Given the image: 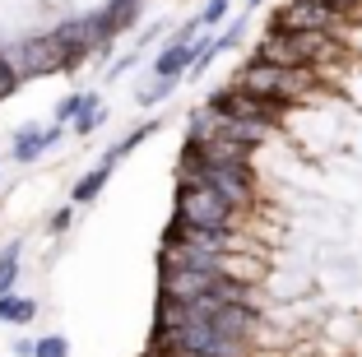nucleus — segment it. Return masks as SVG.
<instances>
[{"mask_svg":"<svg viewBox=\"0 0 362 357\" xmlns=\"http://www.w3.org/2000/svg\"><path fill=\"white\" fill-rule=\"evenodd\" d=\"M19 88H23V74H19V65L10 61V52L0 47V103H5V98H14Z\"/></svg>","mask_w":362,"mask_h":357,"instance_id":"9b49d317","label":"nucleus"},{"mask_svg":"<svg viewBox=\"0 0 362 357\" xmlns=\"http://www.w3.org/2000/svg\"><path fill=\"white\" fill-rule=\"evenodd\" d=\"M242 37H246V19H233V23H223V28H218V47H223V52L242 47Z\"/></svg>","mask_w":362,"mask_h":357,"instance_id":"dca6fc26","label":"nucleus"},{"mask_svg":"<svg viewBox=\"0 0 362 357\" xmlns=\"http://www.w3.org/2000/svg\"><path fill=\"white\" fill-rule=\"evenodd\" d=\"M65 130H70L65 121H52V126H37V121H28V126H19V130H14V139H10V163H37L47 148L61 144Z\"/></svg>","mask_w":362,"mask_h":357,"instance_id":"39448f33","label":"nucleus"},{"mask_svg":"<svg viewBox=\"0 0 362 357\" xmlns=\"http://www.w3.org/2000/svg\"><path fill=\"white\" fill-rule=\"evenodd\" d=\"M37 320V302L23 293H5L0 297V325H33Z\"/></svg>","mask_w":362,"mask_h":357,"instance_id":"1a4fd4ad","label":"nucleus"},{"mask_svg":"<svg viewBox=\"0 0 362 357\" xmlns=\"http://www.w3.org/2000/svg\"><path fill=\"white\" fill-rule=\"evenodd\" d=\"M117 163H121V158L112 153V148H107V153H103V163H93V168H88L84 177H79L75 186H70V204H79V209H84V204H93L98 195L107 190V181H112V172H117Z\"/></svg>","mask_w":362,"mask_h":357,"instance_id":"423d86ee","label":"nucleus"},{"mask_svg":"<svg viewBox=\"0 0 362 357\" xmlns=\"http://www.w3.org/2000/svg\"><path fill=\"white\" fill-rule=\"evenodd\" d=\"M172 213L181 223H195V228H251V218H256V213L237 209L233 200H223L218 190L200 186V181H186V177H177Z\"/></svg>","mask_w":362,"mask_h":357,"instance_id":"f03ea898","label":"nucleus"},{"mask_svg":"<svg viewBox=\"0 0 362 357\" xmlns=\"http://www.w3.org/2000/svg\"><path fill=\"white\" fill-rule=\"evenodd\" d=\"M37 357H70V339H65V334L37 339Z\"/></svg>","mask_w":362,"mask_h":357,"instance_id":"f3484780","label":"nucleus"},{"mask_svg":"<svg viewBox=\"0 0 362 357\" xmlns=\"http://www.w3.org/2000/svg\"><path fill=\"white\" fill-rule=\"evenodd\" d=\"M195 42H200V37H195ZM195 42L168 37V42L158 47V56H153V79H186V70H191V61H195Z\"/></svg>","mask_w":362,"mask_h":357,"instance_id":"0eeeda50","label":"nucleus"},{"mask_svg":"<svg viewBox=\"0 0 362 357\" xmlns=\"http://www.w3.org/2000/svg\"><path fill=\"white\" fill-rule=\"evenodd\" d=\"M139 56H144V47H135V52H126L121 61H112V70H107V74H112V79H117V74H126L130 65H139Z\"/></svg>","mask_w":362,"mask_h":357,"instance_id":"6ab92c4d","label":"nucleus"},{"mask_svg":"<svg viewBox=\"0 0 362 357\" xmlns=\"http://www.w3.org/2000/svg\"><path fill=\"white\" fill-rule=\"evenodd\" d=\"M75 209H79V204H61V209H56L52 218H47V232H52V237L70 232V223H75Z\"/></svg>","mask_w":362,"mask_h":357,"instance_id":"a211bd4d","label":"nucleus"},{"mask_svg":"<svg viewBox=\"0 0 362 357\" xmlns=\"http://www.w3.org/2000/svg\"><path fill=\"white\" fill-rule=\"evenodd\" d=\"M228 10H233V0H204V10H200V23H204V28H218V23H223L228 19Z\"/></svg>","mask_w":362,"mask_h":357,"instance_id":"4468645a","label":"nucleus"},{"mask_svg":"<svg viewBox=\"0 0 362 357\" xmlns=\"http://www.w3.org/2000/svg\"><path fill=\"white\" fill-rule=\"evenodd\" d=\"M103 121H107V107H103V98L88 88V93H84V107H79V116L70 121V130H75L79 139H88V135H98V130H103Z\"/></svg>","mask_w":362,"mask_h":357,"instance_id":"6e6552de","label":"nucleus"},{"mask_svg":"<svg viewBox=\"0 0 362 357\" xmlns=\"http://www.w3.org/2000/svg\"><path fill=\"white\" fill-rule=\"evenodd\" d=\"M5 52H10V61L19 65L23 79H42V74L70 70V61H65V47H61V37H56V33H33V37L5 47Z\"/></svg>","mask_w":362,"mask_h":357,"instance_id":"20e7f679","label":"nucleus"},{"mask_svg":"<svg viewBox=\"0 0 362 357\" xmlns=\"http://www.w3.org/2000/svg\"><path fill=\"white\" fill-rule=\"evenodd\" d=\"M19 251H23V242H10L0 251V297L14 293V283H19Z\"/></svg>","mask_w":362,"mask_h":357,"instance_id":"9d476101","label":"nucleus"},{"mask_svg":"<svg viewBox=\"0 0 362 357\" xmlns=\"http://www.w3.org/2000/svg\"><path fill=\"white\" fill-rule=\"evenodd\" d=\"M158 126H163V121H144V126H135V130H130L126 139H117V144H112V153H117V158H130V153H135V148L144 144V139H149V135H153Z\"/></svg>","mask_w":362,"mask_h":357,"instance_id":"f8f14e48","label":"nucleus"},{"mask_svg":"<svg viewBox=\"0 0 362 357\" xmlns=\"http://www.w3.org/2000/svg\"><path fill=\"white\" fill-rule=\"evenodd\" d=\"M233 84L246 88V93L265 98V103L284 107H311V103H325V74L320 70H293V65H269L260 56H246L242 70L233 74Z\"/></svg>","mask_w":362,"mask_h":357,"instance_id":"f257e3e1","label":"nucleus"},{"mask_svg":"<svg viewBox=\"0 0 362 357\" xmlns=\"http://www.w3.org/2000/svg\"><path fill=\"white\" fill-rule=\"evenodd\" d=\"M177 84H181V79H153L149 88H139V103H144V107H158V103H168V98L177 93Z\"/></svg>","mask_w":362,"mask_h":357,"instance_id":"ddd939ff","label":"nucleus"},{"mask_svg":"<svg viewBox=\"0 0 362 357\" xmlns=\"http://www.w3.org/2000/svg\"><path fill=\"white\" fill-rule=\"evenodd\" d=\"M269 28L274 33H344L349 14L339 5H330V0H284L269 14Z\"/></svg>","mask_w":362,"mask_h":357,"instance_id":"7ed1b4c3","label":"nucleus"},{"mask_svg":"<svg viewBox=\"0 0 362 357\" xmlns=\"http://www.w3.org/2000/svg\"><path fill=\"white\" fill-rule=\"evenodd\" d=\"M260 5H265V0H246V10H260Z\"/></svg>","mask_w":362,"mask_h":357,"instance_id":"412c9836","label":"nucleus"},{"mask_svg":"<svg viewBox=\"0 0 362 357\" xmlns=\"http://www.w3.org/2000/svg\"><path fill=\"white\" fill-rule=\"evenodd\" d=\"M79 107H84V93H65L61 103H56L52 121H65V126H70V121H75V116H79Z\"/></svg>","mask_w":362,"mask_h":357,"instance_id":"2eb2a0df","label":"nucleus"},{"mask_svg":"<svg viewBox=\"0 0 362 357\" xmlns=\"http://www.w3.org/2000/svg\"><path fill=\"white\" fill-rule=\"evenodd\" d=\"M14 357H37V339H14Z\"/></svg>","mask_w":362,"mask_h":357,"instance_id":"aec40b11","label":"nucleus"}]
</instances>
